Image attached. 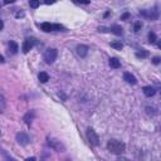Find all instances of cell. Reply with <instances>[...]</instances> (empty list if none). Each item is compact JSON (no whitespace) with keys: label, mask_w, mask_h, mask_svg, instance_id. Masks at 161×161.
I'll list each match as a JSON object with an SVG mask.
<instances>
[{"label":"cell","mask_w":161,"mask_h":161,"mask_svg":"<svg viewBox=\"0 0 161 161\" xmlns=\"http://www.w3.org/2000/svg\"><path fill=\"white\" fill-rule=\"evenodd\" d=\"M138 14L145 18V19H148V20H157L160 18V14H161V10H160V6L156 4L153 5L152 8L150 9H142L138 11Z\"/></svg>","instance_id":"obj_1"},{"label":"cell","mask_w":161,"mask_h":161,"mask_svg":"<svg viewBox=\"0 0 161 161\" xmlns=\"http://www.w3.org/2000/svg\"><path fill=\"white\" fill-rule=\"evenodd\" d=\"M107 150L111 152V153H114V155H121L125 152L126 150V145L122 142V141H118V140H109L107 142Z\"/></svg>","instance_id":"obj_2"},{"label":"cell","mask_w":161,"mask_h":161,"mask_svg":"<svg viewBox=\"0 0 161 161\" xmlns=\"http://www.w3.org/2000/svg\"><path fill=\"white\" fill-rule=\"evenodd\" d=\"M38 26L43 30V31H45V33H50V31H55V30H58V31H65L67 29L63 26V25H60V24H53V23H42V24H38Z\"/></svg>","instance_id":"obj_3"},{"label":"cell","mask_w":161,"mask_h":161,"mask_svg":"<svg viewBox=\"0 0 161 161\" xmlns=\"http://www.w3.org/2000/svg\"><path fill=\"white\" fill-rule=\"evenodd\" d=\"M57 57H58V50H57L55 48H48V49L44 52V54H43V59L45 60L47 64L54 63L55 59H57Z\"/></svg>","instance_id":"obj_4"},{"label":"cell","mask_w":161,"mask_h":161,"mask_svg":"<svg viewBox=\"0 0 161 161\" xmlns=\"http://www.w3.org/2000/svg\"><path fill=\"white\" fill-rule=\"evenodd\" d=\"M86 135H87V140L89 141V143H91L92 146H98V145H99V137H98V135L96 133V131H94L93 128L88 127Z\"/></svg>","instance_id":"obj_5"},{"label":"cell","mask_w":161,"mask_h":161,"mask_svg":"<svg viewBox=\"0 0 161 161\" xmlns=\"http://www.w3.org/2000/svg\"><path fill=\"white\" fill-rule=\"evenodd\" d=\"M35 44H36V39H35V38H33V36L25 38V40L23 42V47H21L23 53H25V54L29 53V50H31Z\"/></svg>","instance_id":"obj_6"},{"label":"cell","mask_w":161,"mask_h":161,"mask_svg":"<svg viewBox=\"0 0 161 161\" xmlns=\"http://www.w3.org/2000/svg\"><path fill=\"white\" fill-rule=\"evenodd\" d=\"M48 145L50 146V148H53V150L57 151V152H64V151H65V146H64L59 140L50 138V140L48 141Z\"/></svg>","instance_id":"obj_7"},{"label":"cell","mask_w":161,"mask_h":161,"mask_svg":"<svg viewBox=\"0 0 161 161\" xmlns=\"http://www.w3.org/2000/svg\"><path fill=\"white\" fill-rule=\"evenodd\" d=\"M15 138H16V142H18L19 145H21V146H26V145L30 143V137H29L25 132H19V133H16Z\"/></svg>","instance_id":"obj_8"},{"label":"cell","mask_w":161,"mask_h":161,"mask_svg":"<svg viewBox=\"0 0 161 161\" xmlns=\"http://www.w3.org/2000/svg\"><path fill=\"white\" fill-rule=\"evenodd\" d=\"M88 50H89V48L87 45H84V44H78L77 48H75V52L80 58H86L87 54H88Z\"/></svg>","instance_id":"obj_9"},{"label":"cell","mask_w":161,"mask_h":161,"mask_svg":"<svg viewBox=\"0 0 161 161\" xmlns=\"http://www.w3.org/2000/svg\"><path fill=\"white\" fill-rule=\"evenodd\" d=\"M156 88L155 87H152V86H145L143 88H142V92H143V94L146 96V97H153L155 94H156Z\"/></svg>","instance_id":"obj_10"},{"label":"cell","mask_w":161,"mask_h":161,"mask_svg":"<svg viewBox=\"0 0 161 161\" xmlns=\"http://www.w3.org/2000/svg\"><path fill=\"white\" fill-rule=\"evenodd\" d=\"M123 80H126L128 84H132V86H135V84L137 83V79H136V77H135L133 74H131L130 72H126V73H123Z\"/></svg>","instance_id":"obj_11"},{"label":"cell","mask_w":161,"mask_h":161,"mask_svg":"<svg viewBox=\"0 0 161 161\" xmlns=\"http://www.w3.org/2000/svg\"><path fill=\"white\" fill-rule=\"evenodd\" d=\"M8 48H9V52H10L11 54H16L18 50H19V45H18V43L14 42V40H10V42L8 43Z\"/></svg>","instance_id":"obj_12"},{"label":"cell","mask_w":161,"mask_h":161,"mask_svg":"<svg viewBox=\"0 0 161 161\" xmlns=\"http://www.w3.org/2000/svg\"><path fill=\"white\" fill-rule=\"evenodd\" d=\"M108 64H109V67H111V68H114V69H117V68H119V67H121V62L118 60V58H114V57L109 58Z\"/></svg>","instance_id":"obj_13"},{"label":"cell","mask_w":161,"mask_h":161,"mask_svg":"<svg viewBox=\"0 0 161 161\" xmlns=\"http://www.w3.org/2000/svg\"><path fill=\"white\" fill-rule=\"evenodd\" d=\"M109 29H111V33H113V34H116V35H122V34H123L122 26H119V25H117V24L112 25Z\"/></svg>","instance_id":"obj_14"},{"label":"cell","mask_w":161,"mask_h":161,"mask_svg":"<svg viewBox=\"0 0 161 161\" xmlns=\"http://www.w3.org/2000/svg\"><path fill=\"white\" fill-rule=\"evenodd\" d=\"M150 55V53H148V50H146V49H138L137 52H136V57L138 58V59H145V58H147Z\"/></svg>","instance_id":"obj_15"},{"label":"cell","mask_w":161,"mask_h":161,"mask_svg":"<svg viewBox=\"0 0 161 161\" xmlns=\"http://www.w3.org/2000/svg\"><path fill=\"white\" fill-rule=\"evenodd\" d=\"M33 118H34V111H29V112H26L25 114H24V121H25V123H28V125H30L31 123V121H33Z\"/></svg>","instance_id":"obj_16"},{"label":"cell","mask_w":161,"mask_h":161,"mask_svg":"<svg viewBox=\"0 0 161 161\" xmlns=\"http://www.w3.org/2000/svg\"><path fill=\"white\" fill-rule=\"evenodd\" d=\"M38 79H39L42 83H47V82L49 80V74H48L47 72H40V73L38 74Z\"/></svg>","instance_id":"obj_17"},{"label":"cell","mask_w":161,"mask_h":161,"mask_svg":"<svg viewBox=\"0 0 161 161\" xmlns=\"http://www.w3.org/2000/svg\"><path fill=\"white\" fill-rule=\"evenodd\" d=\"M109 45H111L112 48H114L116 50H121V49L123 48V44L121 43V40H117V42H112Z\"/></svg>","instance_id":"obj_18"},{"label":"cell","mask_w":161,"mask_h":161,"mask_svg":"<svg viewBox=\"0 0 161 161\" xmlns=\"http://www.w3.org/2000/svg\"><path fill=\"white\" fill-rule=\"evenodd\" d=\"M147 38H148V43H150V44H153V43H156V40H157V36H156V34H155L153 31H150L148 35H147Z\"/></svg>","instance_id":"obj_19"},{"label":"cell","mask_w":161,"mask_h":161,"mask_svg":"<svg viewBox=\"0 0 161 161\" xmlns=\"http://www.w3.org/2000/svg\"><path fill=\"white\" fill-rule=\"evenodd\" d=\"M141 28H142V21H141V20H137V21L133 24V31L137 33V31L141 30Z\"/></svg>","instance_id":"obj_20"},{"label":"cell","mask_w":161,"mask_h":161,"mask_svg":"<svg viewBox=\"0 0 161 161\" xmlns=\"http://www.w3.org/2000/svg\"><path fill=\"white\" fill-rule=\"evenodd\" d=\"M29 5L31 9H36L40 5V0H29Z\"/></svg>","instance_id":"obj_21"},{"label":"cell","mask_w":161,"mask_h":161,"mask_svg":"<svg viewBox=\"0 0 161 161\" xmlns=\"http://www.w3.org/2000/svg\"><path fill=\"white\" fill-rule=\"evenodd\" d=\"M73 3H75V4H80V5H88V4H91V0H72Z\"/></svg>","instance_id":"obj_22"},{"label":"cell","mask_w":161,"mask_h":161,"mask_svg":"<svg viewBox=\"0 0 161 161\" xmlns=\"http://www.w3.org/2000/svg\"><path fill=\"white\" fill-rule=\"evenodd\" d=\"M152 63L153 64H160L161 63V57H153L152 58Z\"/></svg>","instance_id":"obj_23"},{"label":"cell","mask_w":161,"mask_h":161,"mask_svg":"<svg viewBox=\"0 0 161 161\" xmlns=\"http://www.w3.org/2000/svg\"><path fill=\"white\" fill-rule=\"evenodd\" d=\"M130 16H131V14H130V13H125V14H122V15H121V20H127Z\"/></svg>","instance_id":"obj_24"},{"label":"cell","mask_w":161,"mask_h":161,"mask_svg":"<svg viewBox=\"0 0 161 161\" xmlns=\"http://www.w3.org/2000/svg\"><path fill=\"white\" fill-rule=\"evenodd\" d=\"M4 108H5V98L4 96H1V112L4 111Z\"/></svg>","instance_id":"obj_25"},{"label":"cell","mask_w":161,"mask_h":161,"mask_svg":"<svg viewBox=\"0 0 161 161\" xmlns=\"http://www.w3.org/2000/svg\"><path fill=\"white\" fill-rule=\"evenodd\" d=\"M15 16H16V18H23V16H24V11H18V13L15 14Z\"/></svg>","instance_id":"obj_26"},{"label":"cell","mask_w":161,"mask_h":161,"mask_svg":"<svg viewBox=\"0 0 161 161\" xmlns=\"http://www.w3.org/2000/svg\"><path fill=\"white\" fill-rule=\"evenodd\" d=\"M15 0H3V3L5 4V5H8V4H13Z\"/></svg>","instance_id":"obj_27"},{"label":"cell","mask_w":161,"mask_h":161,"mask_svg":"<svg viewBox=\"0 0 161 161\" xmlns=\"http://www.w3.org/2000/svg\"><path fill=\"white\" fill-rule=\"evenodd\" d=\"M55 1H57V0H44V3L48 4V5H49V4H54Z\"/></svg>","instance_id":"obj_28"},{"label":"cell","mask_w":161,"mask_h":161,"mask_svg":"<svg viewBox=\"0 0 161 161\" xmlns=\"http://www.w3.org/2000/svg\"><path fill=\"white\" fill-rule=\"evenodd\" d=\"M30 160L34 161V160H36V158H35V157H28V158H26V161H30Z\"/></svg>","instance_id":"obj_29"},{"label":"cell","mask_w":161,"mask_h":161,"mask_svg":"<svg viewBox=\"0 0 161 161\" xmlns=\"http://www.w3.org/2000/svg\"><path fill=\"white\" fill-rule=\"evenodd\" d=\"M157 45H158V48H160V49H161V39H160V40H158V44H157Z\"/></svg>","instance_id":"obj_30"},{"label":"cell","mask_w":161,"mask_h":161,"mask_svg":"<svg viewBox=\"0 0 161 161\" xmlns=\"http://www.w3.org/2000/svg\"><path fill=\"white\" fill-rule=\"evenodd\" d=\"M122 1H126V0H122Z\"/></svg>","instance_id":"obj_31"},{"label":"cell","mask_w":161,"mask_h":161,"mask_svg":"<svg viewBox=\"0 0 161 161\" xmlns=\"http://www.w3.org/2000/svg\"><path fill=\"white\" fill-rule=\"evenodd\" d=\"M160 92H161V89H160Z\"/></svg>","instance_id":"obj_32"}]
</instances>
